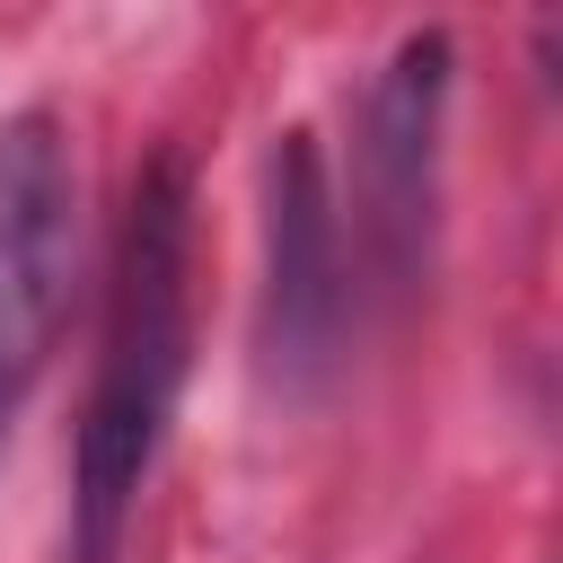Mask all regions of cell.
Segmentation results:
<instances>
[{
	"mask_svg": "<svg viewBox=\"0 0 563 563\" xmlns=\"http://www.w3.org/2000/svg\"><path fill=\"white\" fill-rule=\"evenodd\" d=\"M440 132H449V35L422 26L369 79L361 141H352L361 229H369V255H378V282L387 290H413L422 264H431V229H440Z\"/></svg>",
	"mask_w": 563,
	"mask_h": 563,
	"instance_id": "cell-4",
	"label": "cell"
},
{
	"mask_svg": "<svg viewBox=\"0 0 563 563\" xmlns=\"http://www.w3.org/2000/svg\"><path fill=\"white\" fill-rule=\"evenodd\" d=\"M343 308H352V282H343V229H334V194H325V158H317V132L290 123L273 132V158H264V378L282 396H317L334 352H343Z\"/></svg>",
	"mask_w": 563,
	"mask_h": 563,
	"instance_id": "cell-3",
	"label": "cell"
},
{
	"mask_svg": "<svg viewBox=\"0 0 563 563\" xmlns=\"http://www.w3.org/2000/svg\"><path fill=\"white\" fill-rule=\"evenodd\" d=\"M79 282V167L44 106L0 114V431L62 343Z\"/></svg>",
	"mask_w": 563,
	"mask_h": 563,
	"instance_id": "cell-2",
	"label": "cell"
},
{
	"mask_svg": "<svg viewBox=\"0 0 563 563\" xmlns=\"http://www.w3.org/2000/svg\"><path fill=\"white\" fill-rule=\"evenodd\" d=\"M185 369H194V185L176 158H150L123 202L106 273V343L70 449V563H114L123 519L176 422Z\"/></svg>",
	"mask_w": 563,
	"mask_h": 563,
	"instance_id": "cell-1",
	"label": "cell"
}]
</instances>
